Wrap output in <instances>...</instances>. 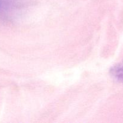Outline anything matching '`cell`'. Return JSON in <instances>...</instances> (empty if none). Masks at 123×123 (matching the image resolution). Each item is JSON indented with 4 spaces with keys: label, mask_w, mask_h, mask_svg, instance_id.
<instances>
[{
    "label": "cell",
    "mask_w": 123,
    "mask_h": 123,
    "mask_svg": "<svg viewBox=\"0 0 123 123\" xmlns=\"http://www.w3.org/2000/svg\"><path fill=\"white\" fill-rule=\"evenodd\" d=\"M111 72L113 78L117 81L123 84V64L114 67L112 68Z\"/></svg>",
    "instance_id": "1"
},
{
    "label": "cell",
    "mask_w": 123,
    "mask_h": 123,
    "mask_svg": "<svg viewBox=\"0 0 123 123\" xmlns=\"http://www.w3.org/2000/svg\"><path fill=\"white\" fill-rule=\"evenodd\" d=\"M1 1L0 0V7H1Z\"/></svg>",
    "instance_id": "2"
}]
</instances>
